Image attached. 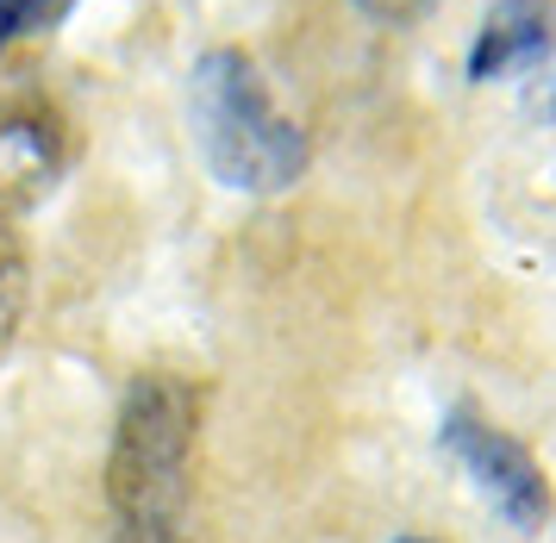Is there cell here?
<instances>
[{
	"label": "cell",
	"mask_w": 556,
	"mask_h": 543,
	"mask_svg": "<svg viewBox=\"0 0 556 543\" xmlns=\"http://www.w3.org/2000/svg\"><path fill=\"white\" fill-rule=\"evenodd\" d=\"M63 13H70V0H0V50L13 45V38L51 31Z\"/></svg>",
	"instance_id": "7"
},
{
	"label": "cell",
	"mask_w": 556,
	"mask_h": 543,
	"mask_svg": "<svg viewBox=\"0 0 556 543\" xmlns=\"http://www.w3.org/2000/svg\"><path fill=\"white\" fill-rule=\"evenodd\" d=\"M56 188V125L13 113L0 119V213H20Z\"/></svg>",
	"instance_id": "5"
},
{
	"label": "cell",
	"mask_w": 556,
	"mask_h": 543,
	"mask_svg": "<svg viewBox=\"0 0 556 543\" xmlns=\"http://www.w3.org/2000/svg\"><path fill=\"white\" fill-rule=\"evenodd\" d=\"M194 125L213 181L231 194H288L306 169V131L276 106L244 50H206L194 63Z\"/></svg>",
	"instance_id": "1"
},
{
	"label": "cell",
	"mask_w": 556,
	"mask_h": 543,
	"mask_svg": "<svg viewBox=\"0 0 556 543\" xmlns=\"http://www.w3.org/2000/svg\"><path fill=\"white\" fill-rule=\"evenodd\" d=\"M556 45V0H494L469 50V81H501L531 70Z\"/></svg>",
	"instance_id": "4"
},
{
	"label": "cell",
	"mask_w": 556,
	"mask_h": 543,
	"mask_svg": "<svg viewBox=\"0 0 556 543\" xmlns=\"http://www.w3.org/2000/svg\"><path fill=\"white\" fill-rule=\"evenodd\" d=\"M406 543H426V538H406Z\"/></svg>",
	"instance_id": "11"
},
{
	"label": "cell",
	"mask_w": 556,
	"mask_h": 543,
	"mask_svg": "<svg viewBox=\"0 0 556 543\" xmlns=\"http://www.w3.org/2000/svg\"><path fill=\"white\" fill-rule=\"evenodd\" d=\"M538 119H556V75L544 81V94H538Z\"/></svg>",
	"instance_id": "10"
},
{
	"label": "cell",
	"mask_w": 556,
	"mask_h": 543,
	"mask_svg": "<svg viewBox=\"0 0 556 543\" xmlns=\"http://www.w3.org/2000/svg\"><path fill=\"white\" fill-rule=\"evenodd\" d=\"M356 13H369L376 25H406V20H419L431 0H351Z\"/></svg>",
	"instance_id": "8"
},
{
	"label": "cell",
	"mask_w": 556,
	"mask_h": 543,
	"mask_svg": "<svg viewBox=\"0 0 556 543\" xmlns=\"http://www.w3.org/2000/svg\"><path fill=\"white\" fill-rule=\"evenodd\" d=\"M26 250H20V238L0 225V356L13 350V338H20V319H26Z\"/></svg>",
	"instance_id": "6"
},
{
	"label": "cell",
	"mask_w": 556,
	"mask_h": 543,
	"mask_svg": "<svg viewBox=\"0 0 556 543\" xmlns=\"http://www.w3.org/2000/svg\"><path fill=\"white\" fill-rule=\"evenodd\" d=\"M119 543H188L181 531H126Z\"/></svg>",
	"instance_id": "9"
},
{
	"label": "cell",
	"mask_w": 556,
	"mask_h": 543,
	"mask_svg": "<svg viewBox=\"0 0 556 543\" xmlns=\"http://www.w3.org/2000/svg\"><path fill=\"white\" fill-rule=\"evenodd\" d=\"M444 450L463 463V475L476 481L481 500L513 531H544L551 525V481L538 469V456L519 438H506L501 425H488L476 406H456L444 419Z\"/></svg>",
	"instance_id": "3"
},
{
	"label": "cell",
	"mask_w": 556,
	"mask_h": 543,
	"mask_svg": "<svg viewBox=\"0 0 556 543\" xmlns=\"http://www.w3.org/2000/svg\"><path fill=\"white\" fill-rule=\"evenodd\" d=\"M194 431H201V394L188 381L138 375L126 388L106 450V500L119 513V531H176Z\"/></svg>",
	"instance_id": "2"
}]
</instances>
